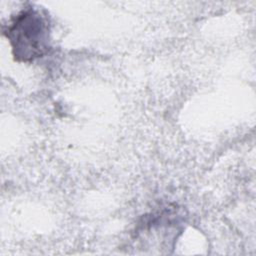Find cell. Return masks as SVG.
<instances>
[{"instance_id": "6da1fadb", "label": "cell", "mask_w": 256, "mask_h": 256, "mask_svg": "<svg viewBox=\"0 0 256 256\" xmlns=\"http://www.w3.org/2000/svg\"><path fill=\"white\" fill-rule=\"evenodd\" d=\"M50 32L48 14L32 5L19 11L3 27V35L10 43L14 59L27 63L49 53Z\"/></svg>"}]
</instances>
